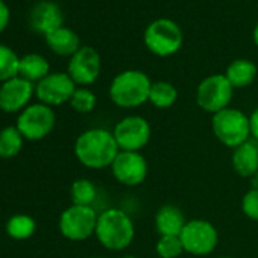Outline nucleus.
Here are the masks:
<instances>
[{"label":"nucleus","instance_id":"1","mask_svg":"<svg viewBox=\"0 0 258 258\" xmlns=\"http://www.w3.org/2000/svg\"><path fill=\"white\" fill-rule=\"evenodd\" d=\"M73 152L84 167L99 170L111 167L120 149L112 131L105 127H91L78 136Z\"/></svg>","mask_w":258,"mask_h":258},{"label":"nucleus","instance_id":"2","mask_svg":"<svg viewBox=\"0 0 258 258\" xmlns=\"http://www.w3.org/2000/svg\"><path fill=\"white\" fill-rule=\"evenodd\" d=\"M94 235L105 249L118 252L133 244L136 238V225L123 210L106 208L99 213Z\"/></svg>","mask_w":258,"mask_h":258},{"label":"nucleus","instance_id":"3","mask_svg":"<svg viewBox=\"0 0 258 258\" xmlns=\"http://www.w3.org/2000/svg\"><path fill=\"white\" fill-rule=\"evenodd\" d=\"M151 87L152 81L145 72L129 69L114 76L109 84L108 94L115 106L134 109L149 102Z\"/></svg>","mask_w":258,"mask_h":258},{"label":"nucleus","instance_id":"4","mask_svg":"<svg viewBox=\"0 0 258 258\" xmlns=\"http://www.w3.org/2000/svg\"><path fill=\"white\" fill-rule=\"evenodd\" d=\"M211 131L223 146L235 149L250 140V121L241 109L228 106L211 117Z\"/></svg>","mask_w":258,"mask_h":258},{"label":"nucleus","instance_id":"5","mask_svg":"<svg viewBox=\"0 0 258 258\" xmlns=\"http://www.w3.org/2000/svg\"><path fill=\"white\" fill-rule=\"evenodd\" d=\"M143 41L152 55L167 58L179 52L184 44V34L176 22L170 19H155L146 26Z\"/></svg>","mask_w":258,"mask_h":258},{"label":"nucleus","instance_id":"6","mask_svg":"<svg viewBox=\"0 0 258 258\" xmlns=\"http://www.w3.org/2000/svg\"><path fill=\"white\" fill-rule=\"evenodd\" d=\"M234 96V88L225 78V75L216 73L204 78L196 87V105L208 112L216 114L229 106Z\"/></svg>","mask_w":258,"mask_h":258},{"label":"nucleus","instance_id":"7","mask_svg":"<svg viewBox=\"0 0 258 258\" xmlns=\"http://www.w3.org/2000/svg\"><path fill=\"white\" fill-rule=\"evenodd\" d=\"M56 124V115L52 106L41 102L26 106L17 117V129L29 142L46 139Z\"/></svg>","mask_w":258,"mask_h":258},{"label":"nucleus","instance_id":"8","mask_svg":"<svg viewBox=\"0 0 258 258\" xmlns=\"http://www.w3.org/2000/svg\"><path fill=\"white\" fill-rule=\"evenodd\" d=\"M97 211L93 207L70 205L66 208L58 220V228L62 237L72 241H82L94 235L97 225Z\"/></svg>","mask_w":258,"mask_h":258},{"label":"nucleus","instance_id":"9","mask_svg":"<svg viewBox=\"0 0 258 258\" xmlns=\"http://www.w3.org/2000/svg\"><path fill=\"white\" fill-rule=\"evenodd\" d=\"M184 250L195 256H205L216 250L219 244L217 228L205 219L187 220L179 234Z\"/></svg>","mask_w":258,"mask_h":258},{"label":"nucleus","instance_id":"10","mask_svg":"<svg viewBox=\"0 0 258 258\" xmlns=\"http://www.w3.org/2000/svg\"><path fill=\"white\" fill-rule=\"evenodd\" d=\"M112 134L120 151L142 152L151 142L152 129L145 117L133 114L120 118L112 129Z\"/></svg>","mask_w":258,"mask_h":258},{"label":"nucleus","instance_id":"11","mask_svg":"<svg viewBox=\"0 0 258 258\" xmlns=\"http://www.w3.org/2000/svg\"><path fill=\"white\" fill-rule=\"evenodd\" d=\"M109 169L114 179L124 187L142 185L149 173V164L145 155L131 151H120Z\"/></svg>","mask_w":258,"mask_h":258},{"label":"nucleus","instance_id":"12","mask_svg":"<svg viewBox=\"0 0 258 258\" xmlns=\"http://www.w3.org/2000/svg\"><path fill=\"white\" fill-rule=\"evenodd\" d=\"M102 70V59L99 52L91 46H82L69 59L67 73L79 87H88L97 81Z\"/></svg>","mask_w":258,"mask_h":258},{"label":"nucleus","instance_id":"13","mask_svg":"<svg viewBox=\"0 0 258 258\" xmlns=\"http://www.w3.org/2000/svg\"><path fill=\"white\" fill-rule=\"evenodd\" d=\"M76 84L69 76V73L56 72L49 73L44 79H41L35 87V94L38 100L47 106H59L62 103L70 102Z\"/></svg>","mask_w":258,"mask_h":258},{"label":"nucleus","instance_id":"14","mask_svg":"<svg viewBox=\"0 0 258 258\" xmlns=\"http://www.w3.org/2000/svg\"><path fill=\"white\" fill-rule=\"evenodd\" d=\"M35 93L32 82L16 76L0 85V109L4 112H22L29 106V100Z\"/></svg>","mask_w":258,"mask_h":258},{"label":"nucleus","instance_id":"15","mask_svg":"<svg viewBox=\"0 0 258 258\" xmlns=\"http://www.w3.org/2000/svg\"><path fill=\"white\" fill-rule=\"evenodd\" d=\"M62 22H64V14L59 5L50 2V0H41V2L35 4L29 14L31 28L35 32L43 34L44 37L56 31L58 28L64 26Z\"/></svg>","mask_w":258,"mask_h":258},{"label":"nucleus","instance_id":"16","mask_svg":"<svg viewBox=\"0 0 258 258\" xmlns=\"http://www.w3.org/2000/svg\"><path fill=\"white\" fill-rule=\"evenodd\" d=\"M231 166L241 178H252L258 173V142L247 140L238 148L232 149Z\"/></svg>","mask_w":258,"mask_h":258},{"label":"nucleus","instance_id":"17","mask_svg":"<svg viewBox=\"0 0 258 258\" xmlns=\"http://www.w3.org/2000/svg\"><path fill=\"white\" fill-rule=\"evenodd\" d=\"M154 223L158 235H179L187 223V219L179 207L166 204L155 213Z\"/></svg>","mask_w":258,"mask_h":258},{"label":"nucleus","instance_id":"18","mask_svg":"<svg viewBox=\"0 0 258 258\" xmlns=\"http://www.w3.org/2000/svg\"><path fill=\"white\" fill-rule=\"evenodd\" d=\"M44 38L49 49L59 56H73L82 47L78 34L66 26L58 28L56 31L47 34Z\"/></svg>","mask_w":258,"mask_h":258},{"label":"nucleus","instance_id":"19","mask_svg":"<svg viewBox=\"0 0 258 258\" xmlns=\"http://www.w3.org/2000/svg\"><path fill=\"white\" fill-rule=\"evenodd\" d=\"M256 73H258V69L255 62H252L250 59L238 58L228 64L226 72L223 75L228 79V82L232 85V88L235 90V88H246L252 85L256 78Z\"/></svg>","mask_w":258,"mask_h":258},{"label":"nucleus","instance_id":"20","mask_svg":"<svg viewBox=\"0 0 258 258\" xmlns=\"http://www.w3.org/2000/svg\"><path fill=\"white\" fill-rule=\"evenodd\" d=\"M50 73L49 61L40 53H28L20 58L19 76L29 82H40Z\"/></svg>","mask_w":258,"mask_h":258},{"label":"nucleus","instance_id":"21","mask_svg":"<svg viewBox=\"0 0 258 258\" xmlns=\"http://www.w3.org/2000/svg\"><path fill=\"white\" fill-rule=\"evenodd\" d=\"M178 100V90L172 82L157 81L152 82L149 93V103L158 109H169Z\"/></svg>","mask_w":258,"mask_h":258},{"label":"nucleus","instance_id":"22","mask_svg":"<svg viewBox=\"0 0 258 258\" xmlns=\"http://www.w3.org/2000/svg\"><path fill=\"white\" fill-rule=\"evenodd\" d=\"M25 137L20 134L17 126H8L0 131V158H14L23 148Z\"/></svg>","mask_w":258,"mask_h":258},{"label":"nucleus","instance_id":"23","mask_svg":"<svg viewBox=\"0 0 258 258\" xmlns=\"http://www.w3.org/2000/svg\"><path fill=\"white\" fill-rule=\"evenodd\" d=\"M96 198H97V188L93 181L87 178H79L73 181L70 187V199L73 205L93 207Z\"/></svg>","mask_w":258,"mask_h":258},{"label":"nucleus","instance_id":"24","mask_svg":"<svg viewBox=\"0 0 258 258\" xmlns=\"http://www.w3.org/2000/svg\"><path fill=\"white\" fill-rule=\"evenodd\" d=\"M37 223L28 214H14L7 222V234L14 240H28L34 235Z\"/></svg>","mask_w":258,"mask_h":258},{"label":"nucleus","instance_id":"25","mask_svg":"<svg viewBox=\"0 0 258 258\" xmlns=\"http://www.w3.org/2000/svg\"><path fill=\"white\" fill-rule=\"evenodd\" d=\"M20 58L8 46L0 43V82H7L19 76Z\"/></svg>","mask_w":258,"mask_h":258},{"label":"nucleus","instance_id":"26","mask_svg":"<svg viewBox=\"0 0 258 258\" xmlns=\"http://www.w3.org/2000/svg\"><path fill=\"white\" fill-rule=\"evenodd\" d=\"M155 252L160 258H179L185 250L179 235H160L155 243Z\"/></svg>","mask_w":258,"mask_h":258},{"label":"nucleus","instance_id":"27","mask_svg":"<svg viewBox=\"0 0 258 258\" xmlns=\"http://www.w3.org/2000/svg\"><path fill=\"white\" fill-rule=\"evenodd\" d=\"M70 106L79 114H90L97 105L96 94L87 87H78L70 99Z\"/></svg>","mask_w":258,"mask_h":258},{"label":"nucleus","instance_id":"28","mask_svg":"<svg viewBox=\"0 0 258 258\" xmlns=\"http://www.w3.org/2000/svg\"><path fill=\"white\" fill-rule=\"evenodd\" d=\"M241 211L247 219L258 222V188H250L243 195Z\"/></svg>","mask_w":258,"mask_h":258},{"label":"nucleus","instance_id":"29","mask_svg":"<svg viewBox=\"0 0 258 258\" xmlns=\"http://www.w3.org/2000/svg\"><path fill=\"white\" fill-rule=\"evenodd\" d=\"M10 8L8 5L4 2V0H0V32H4L10 23Z\"/></svg>","mask_w":258,"mask_h":258},{"label":"nucleus","instance_id":"30","mask_svg":"<svg viewBox=\"0 0 258 258\" xmlns=\"http://www.w3.org/2000/svg\"><path fill=\"white\" fill-rule=\"evenodd\" d=\"M249 121H250V136H252V140L258 142V106L250 112Z\"/></svg>","mask_w":258,"mask_h":258},{"label":"nucleus","instance_id":"31","mask_svg":"<svg viewBox=\"0 0 258 258\" xmlns=\"http://www.w3.org/2000/svg\"><path fill=\"white\" fill-rule=\"evenodd\" d=\"M252 40H253V44L258 47V22H256V25H255V28H253V32H252Z\"/></svg>","mask_w":258,"mask_h":258},{"label":"nucleus","instance_id":"32","mask_svg":"<svg viewBox=\"0 0 258 258\" xmlns=\"http://www.w3.org/2000/svg\"><path fill=\"white\" fill-rule=\"evenodd\" d=\"M250 184H252V188H258V173H255L250 178Z\"/></svg>","mask_w":258,"mask_h":258},{"label":"nucleus","instance_id":"33","mask_svg":"<svg viewBox=\"0 0 258 258\" xmlns=\"http://www.w3.org/2000/svg\"><path fill=\"white\" fill-rule=\"evenodd\" d=\"M121 258H137L136 255H124V256H121Z\"/></svg>","mask_w":258,"mask_h":258},{"label":"nucleus","instance_id":"34","mask_svg":"<svg viewBox=\"0 0 258 258\" xmlns=\"http://www.w3.org/2000/svg\"><path fill=\"white\" fill-rule=\"evenodd\" d=\"M217 258H232V256H228V255H223V256H217Z\"/></svg>","mask_w":258,"mask_h":258},{"label":"nucleus","instance_id":"35","mask_svg":"<svg viewBox=\"0 0 258 258\" xmlns=\"http://www.w3.org/2000/svg\"><path fill=\"white\" fill-rule=\"evenodd\" d=\"M88 258H106V256H88Z\"/></svg>","mask_w":258,"mask_h":258}]
</instances>
